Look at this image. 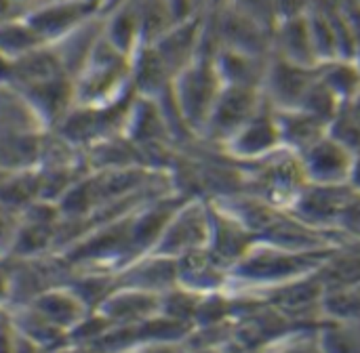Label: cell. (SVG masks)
I'll use <instances>...</instances> for the list:
<instances>
[{
	"mask_svg": "<svg viewBox=\"0 0 360 353\" xmlns=\"http://www.w3.org/2000/svg\"><path fill=\"white\" fill-rule=\"evenodd\" d=\"M333 248L293 251L270 242H255V246L230 269V291L257 297L266 295L278 286L316 274Z\"/></svg>",
	"mask_w": 360,
	"mask_h": 353,
	"instance_id": "cell-1",
	"label": "cell"
},
{
	"mask_svg": "<svg viewBox=\"0 0 360 353\" xmlns=\"http://www.w3.org/2000/svg\"><path fill=\"white\" fill-rule=\"evenodd\" d=\"M51 133L23 95L0 86V168H38Z\"/></svg>",
	"mask_w": 360,
	"mask_h": 353,
	"instance_id": "cell-2",
	"label": "cell"
},
{
	"mask_svg": "<svg viewBox=\"0 0 360 353\" xmlns=\"http://www.w3.org/2000/svg\"><path fill=\"white\" fill-rule=\"evenodd\" d=\"M133 80L131 55L116 48L105 36L97 42L82 69L74 76V107L103 109L120 101Z\"/></svg>",
	"mask_w": 360,
	"mask_h": 353,
	"instance_id": "cell-3",
	"label": "cell"
},
{
	"mask_svg": "<svg viewBox=\"0 0 360 353\" xmlns=\"http://www.w3.org/2000/svg\"><path fill=\"white\" fill-rule=\"evenodd\" d=\"M209 238H211L209 202L181 200L179 206L169 217L152 253L148 255H158L177 261L186 255L207 251Z\"/></svg>",
	"mask_w": 360,
	"mask_h": 353,
	"instance_id": "cell-4",
	"label": "cell"
},
{
	"mask_svg": "<svg viewBox=\"0 0 360 353\" xmlns=\"http://www.w3.org/2000/svg\"><path fill=\"white\" fill-rule=\"evenodd\" d=\"M21 309L63 339H70V335L93 314L84 299L68 282L38 293L34 299L21 305Z\"/></svg>",
	"mask_w": 360,
	"mask_h": 353,
	"instance_id": "cell-5",
	"label": "cell"
},
{
	"mask_svg": "<svg viewBox=\"0 0 360 353\" xmlns=\"http://www.w3.org/2000/svg\"><path fill=\"white\" fill-rule=\"evenodd\" d=\"M297 158L308 183L346 185L350 179L354 154L327 133L323 139H319Z\"/></svg>",
	"mask_w": 360,
	"mask_h": 353,
	"instance_id": "cell-6",
	"label": "cell"
},
{
	"mask_svg": "<svg viewBox=\"0 0 360 353\" xmlns=\"http://www.w3.org/2000/svg\"><path fill=\"white\" fill-rule=\"evenodd\" d=\"M97 13L86 0H51L25 17L27 25L44 44H55Z\"/></svg>",
	"mask_w": 360,
	"mask_h": 353,
	"instance_id": "cell-7",
	"label": "cell"
},
{
	"mask_svg": "<svg viewBox=\"0 0 360 353\" xmlns=\"http://www.w3.org/2000/svg\"><path fill=\"white\" fill-rule=\"evenodd\" d=\"M160 295L135 291V288H114L95 309L110 326H137L156 316H160Z\"/></svg>",
	"mask_w": 360,
	"mask_h": 353,
	"instance_id": "cell-8",
	"label": "cell"
},
{
	"mask_svg": "<svg viewBox=\"0 0 360 353\" xmlns=\"http://www.w3.org/2000/svg\"><path fill=\"white\" fill-rule=\"evenodd\" d=\"M114 288H135L162 297L177 288V261L158 255H143L114 276Z\"/></svg>",
	"mask_w": 360,
	"mask_h": 353,
	"instance_id": "cell-9",
	"label": "cell"
},
{
	"mask_svg": "<svg viewBox=\"0 0 360 353\" xmlns=\"http://www.w3.org/2000/svg\"><path fill=\"white\" fill-rule=\"evenodd\" d=\"M257 114L249 86H232L217 97L211 116L205 124V131L211 133V139H219L224 145Z\"/></svg>",
	"mask_w": 360,
	"mask_h": 353,
	"instance_id": "cell-10",
	"label": "cell"
},
{
	"mask_svg": "<svg viewBox=\"0 0 360 353\" xmlns=\"http://www.w3.org/2000/svg\"><path fill=\"white\" fill-rule=\"evenodd\" d=\"M177 103L181 109V116L205 128L211 109L217 101L215 93V78L207 69H198L196 65H186L177 76Z\"/></svg>",
	"mask_w": 360,
	"mask_h": 353,
	"instance_id": "cell-11",
	"label": "cell"
},
{
	"mask_svg": "<svg viewBox=\"0 0 360 353\" xmlns=\"http://www.w3.org/2000/svg\"><path fill=\"white\" fill-rule=\"evenodd\" d=\"M177 286L196 297L228 293L230 272L219 265L207 251H198L177 259Z\"/></svg>",
	"mask_w": 360,
	"mask_h": 353,
	"instance_id": "cell-12",
	"label": "cell"
},
{
	"mask_svg": "<svg viewBox=\"0 0 360 353\" xmlns=\"http://www.w3.org/2000/svg\"><path fill=\"white\" fill-rule=\"evenodd\" d=\"M228 149L247 160H257V158H270L276 152L283 149V139L278 131L276 116H264L255 114L228 143Z\"/></svg>",
	"mask_w": 360,
	"mask_h": 353,
	"instance_id": "cell-13",
	"label": "cell"
},
{
	"mask_svg": "<svg viewBox=\"0 0 360 353\" xmlns=\"http://www.w3.org/2000/svg\"><path fill=\"white\" fill-rule=\"evenodd\" d=\"M314 337L323 353H360V322L321 320Z\"/></svg>",
	"mask_w": 360,
	"mask_h": 353,
	"instance_id": "cell-14",
	"label": "cell"
},
{
	"mask_svg": "<svg viewBox=\"0 0 360 353\" xmlns=\"http://www.w3.org/2000/svg\"><path fill=\"white\" fill-rule=\"evenodd\" d=\"M40 46H46L34 29L27 25L25 19L4 21L0 23V53L8 59H19Z\"/></svg>",
	"mask_w": 360,
	"mask_h": 353,
	"instance_id": "cell-15",
	"label": "cell"
},
{
	"mask_svg": "<svg viewBox=\"0 0 360 353\" xmlns=\"http://www.w3.org/2000/svg\"><path fill=\"white\" fill-rule=\"evenodd\" d=\"M323 320L360 322V282L325 293Z\"/></svg>",
	"mask_w": 360,
	"mask_h": 353,
	"instance_id": "cell-16",
	"label": "cell"
},
{
	"mask_svg": "<svg viewBox=\"0 0 360 353\" xmlns=\"http://www.w3.org/2000/svg\"><path fill=\"white\" fill-rule=\"evenodd\" d=\"M338 234L342 242H360V194L354 192L350 198L348 206L344 208L340 223H338Z\"/></svg>",
	"mask_w": 360,
	"mask_h": 353,
	"instance_id": "cell-17",
	"label": "cell"
},
{
	"mask_svg": "<svg viewBox=\"0 0 360 353\" xmlns=\"http://www.w3.org/2000/svg\"><path fill=\"white\" fill-rule=\"evenodd\" d=\"M19 232V213L6 208L0 202V261H6L13 253Z\"/></svg>",
	"mask_w": 360,
	"mask_h": 353,
	"instance_id": "cell-18",
	"label": "cell"
},
{
	"mask_svg": "<svg viewBox=\"0 0 360 353\" xmlns=\"http://www.w3.org/2000/svg\"><path fill=\"white\" fill-rule=\"evenodd\" d=\"M129 353H190L186 341H154L137 345Z\"/></svg>",
	"mask_w": 360,
	"mask_h": 353,
	"instance_id": "cell-19",
	"label": "cell"
},
{
	"mask_svg": "<svg viewBox=\"0 0 360 353\" xmlns=\"http://www.w3.org/2000/svg\"><path fill=\"white\" fill-rule=\"evenodd\" d=\"M11 305V272L6 261H0V309H8Z\"/></svg>",
	"mask_w": 360,
	"mask_h": 353,
	"instance_id": "cell-20",
	"label": "cell"
},
{
	"mask_svg": "<svg viewBox=\"0 0 360 353\" xmlns=\"http://www.w3.org/2000/svg\"><path fill=\"white\" fill-rule=\"evenodd\" d=\"M348 185L359 192L360 194V152L354 154V160H352V171H350V179H348Z\"/></svg>",
	"mask_w": 360,
	"mask_h": 353,
	"instance_id": "cell-21",
	"label": "cell"
}]
</instances>
